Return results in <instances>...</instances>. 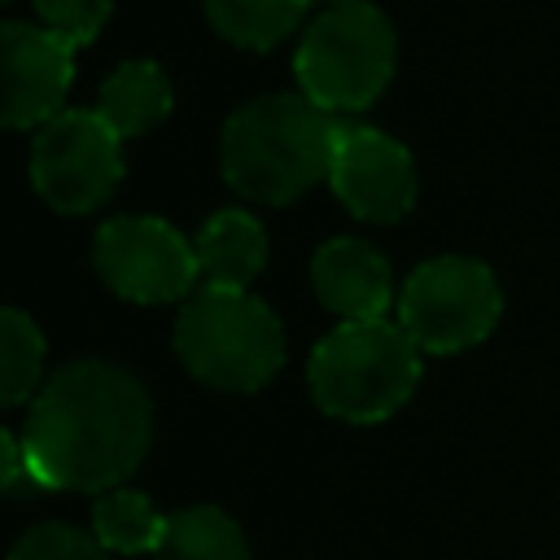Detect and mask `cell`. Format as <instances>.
Wrapping results in <instances>:
<instances>
[{
    "label": "cell",
    "instance_id": "cell-9",
    "mask_svg": "<svg viewBox=\"0 0 560 560\" xmlns=\"http://www.w3.org/2000/svg\"><path fill=\"white\" fill-rule=\"evenodd\" d=\"M328 188L359 223H398L416 206V162L394 136L363 122H341Z\"/></svg>",
    "mask_w": 560,
    "mask_h": 560
},
{
    "label": "cell",
    "instance_id": "cell-1",
    "mask_svg": "<svg viewBox=\"0 0 560 560\" xmlns=\"http://www.w3.org/2000/svg\"><path fill=\"white\" fill-rule=\"evenodd\" d=\"M153 442L144 385L105 359H79L44 381L22 424L39 490H109L140 468Z\"/></svg>",
    "mask_w": 560,
    "mask_h": 560
},
{
    "label": "cell",
    "instance_id": "cell-10",
    "mask_svg": "<svg viewBox=\"0 0 560 560\" xmlns=\"http://www.w3.org/2000/svg\"><path fill=\"white\" fill-rule=\"evenodd\" d=\"M0 66H4V127L31 131L61 114L74 79V44L35 22L0 26Z\"/></svg>",
    "mask_w": 560,
    "mask_h": 560
},
{
    "label": "cell",
    "instance_id": "cell-15",
    "mask_svg": "<svg viewBox=\"0 0 560 560\" xmlns=\"http://www.w3.org/2000/svg\"><path fill=\"white\" fill-rule=\"evenodd\" d=\"M210 26L249 52H267L276 48L284 35L298 31V22L306 18L311 0H201Z\"/></svg>",
    "mask_w": 560,
    "mask_h": 560
},
{
    "label": "cell",
    "instance_id": "cell-21",
    "mask_svg": "<svg viewBox=\"0 0 560 560\" xmlns=\"http://www.w3.org/2000/svg\"><path fill=\"white\" fill-rule=\"evenodd\" d=\"M4 4H13V0H4Z\"/></svg>",
    "mask_w": 560,
    "mask_h": 560
},
{
    "label": "cell",
    "instance_id": "cell-22",
    "mask_svg": "<svg viewBox=\"0 0 560 560\" xmlns=\"http://www.w3.org/2000/svg\"><path fill=\"white\" fill-rule=\"evenodd\" d=\"M337 4H346V0H337Z\"/></svg>",
    "mask_w": 560,
    "mask_h": 560
},
{
    "label": "cell",
    "instance_id": "cell-2",
    "mask_svg": "<svg viewBox=\"0 0 560 560\" xmlns=\"http://www.w3.org/2000/svg\"><path fill=\"white\" fill-rule=\"evenodd\" d=\"M341 122L302 92H276L241 105L223 122L219 166L232 192L289 206L319 179H328Z\"/></svg>",
    "mask_w": 560,
    "mask_h": 560
},
{
    "label": "cell",
    "instance_id": "cell-17",
    "mask_svg": "<svg viewBox=\"0 0 560 560\" xmlns=\"http://www.w3.org/2000/svg\"><path fill=\"white\" fill-rule=\"evenodd\" d=\"M0 354H4V368H0V398H4V407H18V402L35 398L44 389L39 385V376H44V332L18 306H9L0 315Z\"/></svg>",
    "mask_w": 560,
    "mask_h": 560
},
{
    "label": "cell",
    "instance_id": "cell-13",
    "mask_svg": "<svg viewBox=\"0 0 560 560\" xmlns=\"http://www.w3.org/2000/svg\"><path fill=\"white\" fill-rule=\"evenodd\" d=\"M171 83L158 61H122L96 92V114L127 140L144 136L171 114Z\"/></svg>",
    "mask_w": 560,
    "mask_h": 560
},
{
    "label": "cell",
    "instance_id": "cell-20",
    "mask_svg": "<svg viewBox=\"0 0 560 560\" xmlns=\"http://www.w3.org/2000/svg\"><path fill=\"white\" fill-rule=\"evenodd\" d=\"M0 455H4V472H0V490L4 494H22V490H39L35 486V472H31V459L22 451V438L18 433H0Z\"/></svg>",
    "mask_w": 560,
    "mask_h": 560
},
{
    "label": "cell",
    "instance_id": "cell-12",
    "mask_svg": "<svg viewBox=\"0 0 560 560\" xmlns=\"http://www.w3.org/2000/svg\"><path fill=\"white\" fill-rule=\"evenodd\" d=\"M192 249H197L201 289L245 293L258 280L262 262H267V232L245 210H219V214H210L201 223Z\"/></svg>",
    "mask_w": 560,
    "mask_h": 560
},
{
    "label": "cell",
    "instance_id": "cell-11",
    "mask_svg": "<svg viewBox=\"0 0 560 560\" xmlns=\"http://www.w3.org/2000/svg\"><path fill=\"white\" fill-rule=\"evenodd\" d=\"M311 284H315V298L332 315H341V324L385 319L389 302H398L385 254L368 245L363 236L324 241L311 258Z\"/></svg>",
    "mask_w": 560,
    "mask_h": 560
},
{
    "label": "cell",
    "instance_id": "cell-4",
    "mask_svg": "<svg viewBox=\"0 0 560 560\" xmlns=\"http://www.w3.org/2000/svg\"><path fill=\"white\" fill-rule=\"evenodd\" d=\"M179 363L219 394H254L284 363V328L276 311L249 293L197 289L175 319Z\"/></svg>",
    "mask_w": 560,
    "mask_h": 560
},
{
    "label": "cell",
    "instance_id": "cell-3",
    "mask_svg": "<svg viewBox=\"0 0 560 560\" xmlns=\"http://www.w3.org/2000/svg\"><path fill=\"white\" fill-rule=\"evenodd\" d=\"M306 385L319 411L346 424L389 420L420 385V346L389 319L337 324L311 350Z\"/></svg>",
    "mask_w": 560,
    "mask_h": 560
},
{
    "label": "cell",
    "instance_id": "cell-19",
    "mask_svg": "<svg viewBox=\"0 0 560 560\" xmlns=\"http://www.w3.org/2000/svg\"><path fill=\"white\" fill-rule=\"evenodd\" d=\"M35 13H39V26L57 31L79 48L101 35V26L114 13V0H35Z\"/></svg>",
    "mask_w": 560,
    "mask_h": 560
},
{
    "label": "cell",
    "instance_id": "cell-5",
    "mask_svg": "<svg viewBox=\"0 0 560 560\" xmlns=\"http://www.w3.org/2000/svg\"><path fill=\"white\" fill-rule=\"evenodd\" d=\"M398 35L389 18L368 0H346L319 13L293 57L302 96L328 114L368 109L394 79Z\"/></svg>",
    "mask_w": 560,
    "mask_h": 560
},
{
    "label": "cell",
    "instance_id": "cell-7",
    "mask_svg": "<svg viewBox=\"0 0 560 560\" xmlns=\"http://www.w3.org/2000/svg\"><path fill=\"white\" fill-rule=\"evenodd\" d=\"M122 179V136L96 109H61L35 131L31 184L61 214L96 210Z\"/></svg>",
    "mask_w": 560,
    "mask_h": 560
},
{
    "label": "cell",
    "instance_id": "cell-6",
    "mask_svg": "<svg viewBox=\"0 0 560 560\" xmlns=\"http://www.w3.org/2000/svg\"><path fill=\"white\" fill-rule=\"evenodd\" d=\"M503 315V289L494 271L464 254L420 262L398 293L402 332L429 354H455L494 332Z\"/></svg>",
    "mask_w": 560,
    "mask_h": 560
},
{
    "label": "cell",
    "instance_id": "cell-18",
    "mask_svg": "<svg viewBox=\"0 0 560 560\" xmlns=\"http://www.w3.org/2000/svg\"><path fill=\"white\" fill-rule=\"evenodd\" d=\"M9 560H109V551L96 542V534H83L74 525L48 521V525L26 529L13 542Z\"/></svg>",
    "mask_w": 560,
    "mask_h": 560
},
{
    "label": "cell",
    "instance_id": "cell-14",
    "mask_svg": "<svg viewBox=\"0 0 560 560\" xmlns=\"http://www.w3.org/2000/svg\"><path fill=\"white\" fill-rule=\"evenodd\" d=\"M153 560H249V547H245L241 525L223 508L192 503L166 516V534Z\"/></svg>",
    "mask_w": 560,
    "mask_h": 560
},
{
    "label": "cell",
    "instance_id": "cell-8",
    "mask_svg": "<svg viewBox=\"0 0 560 560\" xmlns=\"http://www.w3.org/2000/svg\"><path fill=\"white\" fill-rule=\"evenodd\" d=\"M96 276L122 298L140 306H162L188 298L201 284L197 249L158 214H118L105 219L92 236Z\"/></svg>",
    "mask_w": 560,
    "mask_h": 560
},
{
    "label": "cell",
    "instance_id": "cell-16",
    "mask_svg": "<svg viewBox=\"0 0 560 560\" xmlns=\"http://www.w3.org/2000/svg\"><path fill=\"white\" fill-rule=\"evenodd\" d=\"M92 534L105 551H158L166 516L140 490H105L92 508Z\"/></svg>",
    "mask_w": 560,
    "mask_h": 560
}]
</instances>
